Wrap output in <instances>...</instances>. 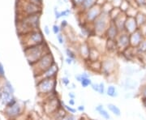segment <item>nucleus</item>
Masks as SVG:
<instances>
[{
  "label": "nucleus",
  "instance_id": "obj_51",
  "mask_svg": "<svg viewBox=\"0 0 146 120\" xmlns=\"http://www.w3.org/2000/svg\"><path fill=\"white\" fill-rule=\"evenodd\" d=\"M144 105H145V106L146 107V98L145 99H144Z\"/></svg>",
  "mask_w": 146,
  "mask_h": 120
},
{
  "label": "nucleus",
  "instance_id": "obj_22",
  "mask_svg": "<svg viewBox=\"0 0 146 120\" xmlns=\"http://www.w3.org/2000/svg\"><path fill=\"white\" fill-rule=\"evenodd\" d=\"M11 93L9 90H4V91H3V93H2V99L3 101V102L6 103V104H7V103H9L11 101Z\"/></svg>",
  "mask_w": 146,
  "mask_h": 120
},
{
  "label": "nucleus",
  "instance_id": "obj_26",
  "mask_svg": "<svg viewBox=\"0 0 146 120\" xmlns=\"http://www.w3.org/2000/svg\"><path fill=\"white\" fill-rule=\"evenodd\" d=\"M135 18H136V22H137L138 26L143 25L145 24V16H144L143 14H141V13H138V14L135 16Z\"/></svg>",
  "mask_w": 146,
  "mask_h": 120
},
{
  "label": "nucleus",
  "instance_id": "obj_42",
  "mask_svg": "<svg viewBox=\"0 0 146 120\" xmlns=\"http://www.w3.org/2000/svg\"><path fill=\"white\" fill-rule=\"evenodd\" d=\"M7 89H8V90L10 91L11 93H13V89H12V86L11 85L9 82H7Z\"/></svg>",
  "mask_w": 146,
  "mask_h": 120
},
{
  "label": "nucleus",
  "instance_id": "obj_29",
  "mask_svg": "<svg viewBox=\"0 0 146 120\" xmlns=\"http://www.w3.org/2000/svg\"><path fill=\"white\" fill-rule=\"evenodd\" d=\"M66 54H67L68 57L72 58L73 60L76 58V54H75V53L73 52L71 49H67V50H66Z\"/></svg>",
  "mask_w": 146,
  "mask_h": 120
},
{
  "label": "nucleus",
  "instance_id": "obj_9",
  "mask_svg": "<svg viewBox=\"0 0 146 120\" xmlns=\"http://www.w3.org/2000/svg\"><path fill=\"white\" fill-rule=\"evenodd\" d=\"M115 70V63L112 59H106L102 62L101 72L105 75L109 76Z\"/></svg>",
  "mask_w": 146,
  "mask_h": 120
},
{
  "label": "nucleus",
  "instance_id": "obj_31",
  "mask_svg": "<svg viewBox=\"0 0 146 120\" xmlns=\"http://www.w3.org/2000/svg\"><path fill=\"white\" fill-rule=\"evenodd\" d=\"M52 31L54 34L57 35V34H58V33L60 32V28H59V26L57 25H53L52 27Z\"/></svg>",
  "mask_w": 146,
  "mask_h": 120
},
{
  "label": "nucleus",
  "instance_id": "obj_11",
  "mask_svg": "<svg viewBox=\"0 0 146 120\" xmlns=\"http://www.w3.org/2000/svg\"><path fill=\"white\" fill-rule=\"evenodd\" d=\"M119 30L118 29V28H117L116 25L115 24V22L113 21H111L109 26L107 28V30L106 32L105 36H106V37L107 39L115 40L117 38V37L119 36Z\"/></svg>",
  "mask_w": 146,
  "mask_h": 120
},
{
  "label": "nucleus",
  "instance_id": "obj_48",
  "mask_svg": "<svg viewBox=\"0 0 146 120\" xmlns=\"http://www.w3.org/2000/svg\"><path fill=\"white\" fill-rule=\"evenodd\" d=\"M77 110H78L79 111L83 112V111H84V105H80V106H78V109H77Z\"/></svg>",
  "mask_w": 146,
  "mask_h": 120
},
{
  "label": "nucleus",
  "instance_id": "obj_12",
  "mask_svg": "<svg viewBox=\"0 0 146 120\" xmlns=\"http://www.w3.org/2000/svg\"><path fill=\"white\" fill-rule=\"evenodd\" d=\"M142 41V32L140 29L130 34V46L131 47H137Z\"/></svg>",
  "mask_w": 146,
  "mask_h": 120
},
{
  "label": "nucleus",
  "instance_id": "obj_32",
  "mask_svg": "<svg viewBox=\"0 0 146 120\" xmlns=\"http://www.w3.org/2000/svg\"><path fill=\"white\" fill-rule=\"evenodd\" d=\"M56 36H57V40L58 42H59V44H63L64 43V37H63V34L58 33Z\"/></svg>",
  "mask_w": 146,
  "mask_h": 120
},
{
  "label": "nucleus",
  "instance_id": "obj_35",
  "mask_svg": "<svg viewBox=\"0 0 146 120\" xmlns=\"http://www.w3.org/2000/svg\"><path fill=\"white\" fill-rule=\"evenodd\" d=\"M60 12H61V16H62V17H63V16H69V14L71 13V11L69 10V9H67V10L60 11Z\"/></svg>",
  "mask_w": 146,
  "mask_h": 120
},
{
  "label": "nucleus",
  "instance_id": "obj_20",
  "mask_svg": "<svg viewBox=\"0 0 146 120\" xmlns=\"http://www.w3.org/2000/svg\"><path fill=\"white\" fill-rule=\"evenodd\" d=\"M106 94L110 97H116L118 96V91L114 85H110L106 89Z\"/></svg>",
  "mask_w": 146,
  "mask_h": 120
},
{
  "label": "nucleus",
  "instance_id": "obj_49",
  "mask_svg": "<svg viewBox=\"0 0 146 120\" xmlns=\"http://www.w3.org/2000/svg\"><path fill=\"white\" fill-rule=\"evenodd\" d=\"M69 104L71 105H75L74 98H70V100H69Z\"/></svg>",
  "mask_w": 146,
  "mask_h": 120
},
{
  "label": "nucleus",
  "instance_id": "obj_36",
  "mask_svg": "<svg viewBox=\"0 0 146 120\" xmlns=\"http://www.w3.org/2000/svg\"><path fill=\"white\" fill-rule=\"evenodd\" d=\"M73 3H74V4L76 6H77V7H80V5L83 3V2L84 0H72Z\"/></svg>",
  "mask_w": 146,
  "mask_h": 120
},
{
  "label": "nucleus",
  "instance_id": "obj_41",
  "mask_svg": "<svg viewBox=\"0 0 146 120\" xmlns=\"http://www.w3.org/2000/svg\"><path fill=\"white\" fill-rule=\"evenodd\" d=\"M54 14H55V18H56L57 20L62 17V16H61V12H60V11H58L54 10Z\"/></svg>",
  "mask_w": 146,
  "mask_h": 120
},
{
  "label": "nucleus",
  "instance_id": "obj_25",
  "mask_svg": "<svg viewBox=\"0 0 146 120\" xmlns=\"http://www.w3.org/2000/svg\"><path fill=\"white\" fill-rule=\"evenodd\" d=\"M122 13V11L120 8L119 7H114V8L111 10V11L109 13L110 16V19L112 20V21H114L115 18L117 17V16H119Z\"/></svg>",
  "mask_w": 146,
  "mask_h": 120
},
{
  "label": "nucleus",
  "instance_id": "obj_6",
  "mask_svg": "<svg viewBox=\"0 0 146 120\" xmlns=\"http://www.w3.org/2000/svg\"><path fill=\"white\" fill-rule=\"evenodd\" d=\"M115 41L118 50L123 51L130 46V34L125 31L120 32Z\"/></svg>",
  "mask_w": 146,
  "mask_h": 120
},
{
  "label": "nucleus",
  "instance_id": "obj_40",
  "mask_svg": "<svg viewBox=\"0 0 146 120\" xmlns=\"http://www.w3.org/2000/svg\"><path fill=\"white\" fill-rule=\"evenodd\" d=\"M137 4L141 6H144L146 5V0H136Z\"/></svg>",
  "mask_w": 146,
  "mask_h": 120
},
{
  "label": "nucleus",
  "instance_id": "obj_46",
  "mask_svg": "<svg viewBox=\"0 0 146 120\" xmlns=\"http://www.w3.org/2000/svg\"><path fill=\"white\" fill-rule=\"evenodd\" d=\"M72 61H73L72 58H69V57L67 58V59H66V63H68V64H69V65L72 63Z\"/></svg>",
  "mask_w": 146,
  "mask_h": 120
},
{
  "label": "nucleus",
  "instance_id": "obj_38",
  "mask_svg": "<svg viewBox=\"0 0 146 120\" xmlns=\"http://www.w3.org/2000/svg\"><path fill=\"white\" fill-rule=\"evenodd\" d=\"M29 1L33 3H34V4H36V5H42V0H29Z\"/></svg>",
  "mask_w": 146,
  "mask_h": 120
},
{
  "label": "nucleus",
  "instance_id": "obj_23",
  "mask_svg": "<svg viewBox=\"0 0 146 120\" xmlns=\"http://www.w3.org/2000/svg\"><path fill=\"white\" fill-rule=\"evenodd\" d=\"M106 47H107V50H110V51L115 50L116 49H118L117 44H116V41L115 40H111V39H107Z\"/></svg>",
  "mask_w": 146,
  "mask_h": 120
},
{
  "label": "nucleus",
  "instance_id": "obj_16",
  "mask_svg": "<svg viewBox=\"0 0 146 120\" xmlns=\"http://www.w3.org/2000/svg\"><path fill=\"white\" fill-rule=\"evenodd\" d=\"M80 54L82 58H84V59H88L89 55V50H90V47L89 46V45L87 43H84L81 44L80 46Z\"/></svg>",
  "mask_w": 146,
  "mask_h": 120
},
{
  "label": "nucleus",
  "instance_id": "obj_3",
  "mask_svg": "<svg viewBox=\"0 0 146 120\" xmlns=\"http://www.w3.org/2000/svg\"><path fill=\"white\" fill-rule=\"evenodd\" d=\"M37 90L40 94L52 93L55 89L56 80L55 78H44L37 84Z\"/></svg>",
  "mask_w": 146,
  "mask_h": 120
},
{
  "label": "nucleus",
  "instance_id": "obj_19",
  "mask_svg": "<svg viewBox=\"0 0 146 120\" xmlns=\"http://www.w3.org/2000/svg\"><path fill=\"white\" fill-rule=\"evenodd\" d=\"M96 110L98 112L99 114L102 118H104L105 119H110V115H109V113L107 112V110H106L103 107V105H99L96 107Z\"/></svg>",
  "mask_w": 146,
  "mask_h": 120
},
{
  "label": "nucleus",
  "instance_id": "obj_2",
  "mask_svg": "<svg viewBox=\"0 0 146 120\" xmlns=\"http://www.w3.org/2000/svg\"><path fill=\"white\" fill-rule=\"evenodd\" d=\"M111 21L112 20L110 19L109 14L102 11V14L92 24L95 35L100 36V37L105 36L106 32L107 30V28L109 26Z\"/></svg>",
  "mask_w": 146,
  "mask_h": 120
},
{
  "label": "nucleus",
  "instance_id": "obj_47",
  "mask_svg": "<svg viewBox=\"0 0 146 120\" xmlns=\"http://www.w3.org/2000/svg\"><path fill=\"white\" fill-rule=\"evenodd\" d=\"M44 30H45V33H46V35H49V34H50V29L48 28V26L45 27Z\"/></svg>",
  "mask_w": 146,
  "mask_h": 120
},
{
  "label": "nucleus",
  "instance_id": "obj_37",
  "mask_svg": "<svg viewBox=\"0 0 146 120\" xmlns=\"http://www.w3.org/2000/svg\"><path fill=\"white\" fill-rule=\"evenodd\" d=\"M62 83L64 84V85H68L69 84V83H70V80H68V77H63V78H62Z\"/></svg>",
  "mask_w": 146,
  "mask_h": 120
},
{
  "label": "nucleus",
  "instance_id": "obj_17",
  "mask_svg": "<svg viewBox=\"0 0 146 120\" xmlns=\"http://www.w3.org/2000/svg\"><path fill=\"white\" fill-rule=\"evenodd\" d=\"M100 59V53L99 51L95 49L94 47H91L89 50V55L88 60L89 62H94V61H98Z\"/></svg>",
  "mask_w": 146,
  "mask_h": 120
},
{
  "label": "nucleus",
  "instance_id": "obj_27",
  "mask_svg": "<svg viewBox=\"0 0 146 120\" xmlns=\"http://www.w3.org/2000/svg\"><path fill=\"white\" fill-rule=\"evenodd\" d=\"M137 50L140 53H145L146 52V40H144L141 42V44L138 46Z\"/></svg>",
  "mask_w": 146,
  "mask_h": 120
},
{
  "label": "nucleus",
  "instance_id": "obj_34",
  "mask_svg": "<svg viewBox=\"0 0 146 120\" xmlns=\"http://www.w3.org/2000/svg\"><path fill=\"white\" fill-rule=\"evenodd\" d=\"M91 88L95 92H98V90H99V84H91Z\"/></svg>",
  "mask_w": 146,
  "mask_h": 120
},
{
  "label": "nucleus",
  "instance_id": "obj_14",
  "mask_svg": "<svg viewBox=\"0 0 146 120\" xmlns=\"http://www.w3.org/2000/svg\"><path fill=\"white\" fill-rule=\"evenodd\" d=\"M57 72L58 66L54 63L50 68H48L46 71L44 72L41 76H42L43 78H55Z\"/></svg>",
  "mask_w": 146,
  "mask_h": 120
},
{
  "label": "nucleus",
  "instance_id": "obj_33",
  "mask_svg": "<svg viewBox=\"0 0 146 120\" xmlns=\"http://www.w3.org/2000/svg\"><path fill=\"white\" fill-rule=\"evenodd\" d=\"M98 93L100 94L105 93V84L103 83L99 84V90H98Z\"/></svg>",
  "mask_w": 146,
  "mask_h": 120
},
{
  "label": "nucleus",
  "instance_id": "obj_18",
  "mask_svg": "<svg viewBox=\"0 0 146 120\" xmlns=\"http://www.w3.org/2000/svg\"><path fill=\"white\" fill-rule=\"evenodd\" d=\"M97 4V0H84L83 2V3L80 5V9L82 11H85L89 8H91L92 7H94V5Z\"/></svg>",
  "mask_w": 146,
  "mask_h": 120
},
{
  "label": "nucleus",
  "instance_id": "obj_44",
  "mask_svg": "<svg viewBox=\"0 0 146 120\" xmlns=\"http://www.w3.org/2000/svg\"><path fill=\"white\" fill-rule=\"evenodd\" d=\"M61 25H62V27H63V29H65L66 27L68 26V22H67V21L63 20V21L61 22Z\"/></svg>",
  "mask_w": 146,
  "mask_h": 120
},
{
  "label": "nucleus",
  "instance_id": "obj_10",
  "mask_svg": "<svg viewBox=\"0 0 146 120\" xmlns=\"http://www.w3.org/2000/svg\"><path fill=\"white\" fill-rule=\"evenodd\" d=\"M138 25L137 22L136 21L135 16H127V20L125 22V32H127V33H132L134 32L138 29Z\"/></svg>",
  "mask_w": 146,
  "mask_h": 120
},
{
  "label": "nucleus",
  "instance_id": "obj_7",
  "mask_svg": "<svg viewBox=\"0 0 146 120\" xmlns=\"http://www.w3.org/2000/svg\"><path fill=\"white\" fill-rule=\"evenodd\" d=\"M44 42H45V40H44L43 35H42V32L39 31L31 32L30 34L28 36L27 39L25 40V43L28 46L39 45V44H42Z\"/></svg>",
  "mask_w": 146,
  "mask_h": 120
},
{
  "label": "nucleus",
  "instance_id": "obj_28",
  "mask_svg": "<svg viewBox=\"0 0 146 120\" xmlns=\"http://www.w3.org/2000/svg\"><path fill=\"white\" fill-rule=\"evenodd\" d=\"M120 9L122 11L126 12V11L129 9V4L127 1H122L121 4H120Z\"/></svg>",
  "mask_w": 146,
  "mask_h": 120
},
{
  "label": "nucleus",
  "instance_id": "obj_5",
  "mask_svg": "<svg viewBox=\"0 0 146 120\" xmlns=\"http://www.w3.org/2000/svg\"><path fill=\"white\" fill-rule=\"evenodd\" d=\"M102 7L98 4L94 5L91 8H89L87 11L83 12L84 21L85 23L92 25L94 23V21L102 14Z\"/></svg>",
  "mask_w": 146,
  "mask_h": 120
},
{
  "label": "nucleus",
  "instance_id": "obj_13",
  "mask_svg": "<svg viewBox=\"0 0 146 120\" xmlns=\"http://www.w3.org/2000/svg\"><path fill=\"white\" fill-rule=\"evenodd\" d=\"M127 16L125 12L122 11V13L120 14L119 16H117L113 21L115 22V24L116 25V26L118 28V29L119 30V32L125 31L124 28H125V22L126 20H127Z\"/></svg>",
  "mask_w": 146,
  "mask_h": 120
},
{
  "label": "nucleus",
  "instance_id": "obj_1",
  "mask_svg": "<svg viewBox=\"0 0 146 120\" xmlns=\"http://www.w3.org/2000/svg\"><path fill=\"white\" fill-rule=\"evenodd\" d=\"M49 52L50 50L46 46V45L45 44V42L39 45L28 46L25 50L27 59L31 64L36 63L42 56H44L46 54Z\"/></svg>",
  "mask_w": 146,
  "mask_h": 120
},
{
  "label": "nucleus",
  "instance_id": "obj_24",
  "mask_svg": "<svg viewBox=\"0 0 146 120\" xmlns=\"http://www.w3.org/2000/svg\"><path fill=\"white\" fill-rule=\"evenodd\" d=\"M81 76V78H80V83L81 84V86L83 88H87L88 86L92 84V81L89 77H86V76H84L83 75H80Z\"/></svg>",
  "mask_w": 146,
  "mask_h": 120
},
{
  "label": "nucleus",
  "instance_id": "obj_45",
  "mask_svg": "<svg viewBox=\"0 0 146 120\" xmlns=\"http://www.w3.org/2000/svg\"><path fill=\"white\" fill-rule=\"evenodd\" d=\"M142 96H143V99L146 98V86L142 90Z\"/></svg>",
  "mask_w": 146,
  "mask_h": 120
},
{
  "label": "nucleus",
  "instance_id": "obj_50",
  "mask_svg": "<svg viewBox=\"0 0 146 120\" xmlns=\"http://www.w3.org/2000/svg\"><path fill=\"white\" fill-rule=\"evenodd\" d=\"M68 96L70 97V98H75V94L73 93H70L68 94Z\"/></svg>",
  "mask_w": 146,
  "mask_h": 120
},
{
  "label": "nucleus",
  "instance_id": "obj_15",
  "mask_svg": "<svg viewBox=\"0 0 146 120\" xmlns=\"http://www.w3.org/2000/svg\"><path fill=\"white\" fill-rule=\"evenodd\" d=\"M20 111H21L20 105L15 103L12 105L7 106V108L6 110V113H7V115H8L10 117H15L16 115H19Z\"/></svg>",
  "mask_w": 146,
  "mask_h": 120
},
{
  "label": "nucleus",
  "instance_id": "obj_8",
  "mask_svg": "<svg viewBox=\"0 0 146 120\" xmlns=\"http://www.w3.org/2000/svg\"><path fill=\"white\" fill-rule=\"evenodd\" d=\"M39 18H40V13L29 15L24 20L23 25L28 29H36L39 25Z\"/></svg>",
  "mask_w": 146,
  "mask_h": 120
},
{
  "label": "nucleus",
  "instance_id": "obj_21",
  "mask_svg": "<svg viewBox=\"0 0 146 120\" xmlns=\"http://www.w3.org/2000/svg\"><path fill=\"white\" fill-rule=\"evenodd\" d=\"M107 107H108V109L111 112V113H113L115 116H118V117H119L120 115H121V111H120V109L117 106V105H115L114 104H108L107 105Z\"/></svg>",
  "mask_w": 146,
  "mask_h": 120
},
{
  "label": "nucleus",
  "instance_id": "obj_39",
  "mask_svg": "<svg viewBox=\"0 0 146 120\" xmlns=\"http://www.w3.org/2000/svg\"><path fill=\"white\" fill-rule=\"evenodd\" d=\"M106 2H107V0H97V4L102 7Z\"/></svg>",
  "mask_w": 146,
  "mask_h": 120
},
{
  "label": "nucleus",
  "instance_id": "obj_43",
  "mask_svg": "<svg viewBox=\"0 0 146 120\" xmlns=\"http://www.w3.org/2000/svg\"><path fill=\"white\" fill-rule=\"evenodd\" d=\"M4 68H3V65L0 63V76H4Z\"/></svg>",
  "mask_w": 146,
  "mask_h": 120
},
{
  "label": "nucleus",
  "instance_id": "obj_4",
  "mask_svg": "<svg viewBox=\"0 0 146 120\" xmlns=\"http://www.w3.org/2000/svg\"><path fill=\"white\" fill-rule=\"evenodd\" d=\"M54 63V60L51 53L49 52L42 56L36 63L37 75H42L44 72H46L48 68H50Z\"/></svg>",
  "mask_w": 146,
  "mask_h": 120
},
{
  "label": "nucleus",
  "instance_id": "obj_30",
  "mask_svg": "<svg viewBox=\"0 0 146 120\" xmlns=\"http://www.w3.org/2000/svg\"><path fill=\"white\" fill-rule=\"evenodd\" d=\"M63 107H64L66 110H68V112H70L71 114H74V113H76V109H74V108H72L71 106H68V105H65L64 103H63Z\"/></svg>",
  "mask_w": 146,
  "mask_h": 120
}]
</instances>
